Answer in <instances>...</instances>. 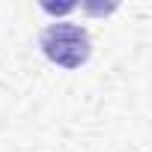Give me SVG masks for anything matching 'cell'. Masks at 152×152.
Segmentation results:
<instances>
[{"label": "cell", "instance_id": "cell-1", "mask_svg": "<svg viewBox=\"0 0 152 152\" xmlns=\"http://www.w3.org/2000/svg\"><path fill=\"white\" fill-rule=\"evenodd\" d=\"M39 48L42 54L63 66V69H81L90 54H93V42H90V33L75 24V21H57V24H48L39 36Z\"/></svg>", "mask_w": 152, "mask_h": 152}]
</instances>
